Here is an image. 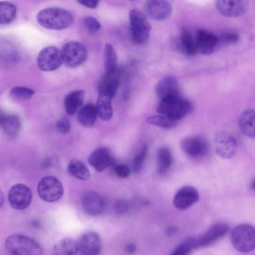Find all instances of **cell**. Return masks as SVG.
<instances>
[{
  "mask_svg": "<svg viewBox=\"0 0 255 255\" xmlns=\"http://www.w3.org/2000/svg\"><path fill=\"white\" fill-rule=\"evenodd\" d=\"M38 23L51 30H63L70 27L74 18L68 10L56 7H47L41 10L36 15Z\"/></svg>",
  "mask_w": 255,
  "mask_h": 255,
  "instance_id": "obj_1",
  "label": "cell"
},
{
  "mask_svg": "<svg viewBox=\"0 0 255 255\" xmlns=\"http://www.w3.org/2000/svg\"><path fill=\"white\" fill-rule=\"evenodd\" d=\"M5 246L12 255H43L44 253L42 247L37 241L19 234L7 237Z\"/></svg>",
  "mask_w": 255,
  "mask_h": 255,
  "instance_id": "obj_2",
  "label": "cell"
},
{
  "mask_svg": "<svg viewBox=\"0 0 255 255\" xmlns=\"http://www.w3.org/2000/svg\"><path fill=\"white\" fill-rule=\"evenodd\" d=\"M192 103L178 95L161 100L157 108L158 113L178 121L190 113Z\"/></svg>",
  "mask_w": 255,
  "mask_h": 255,
  "instance_id": "obj_3",
  "label": "cell"
},
{
  "mask_svg": "<svg viewBox=\"0 0 255 255\" xmlns=\"http://www.w3.org/2000/svg\"><path fill=\"white\" fill-rule=\"evenodd\" d=\"M231 241L238 251L248 253L255 249V227L249 224L235 226L231 232Z\"/></svg>",
  "mask_w": 255,
  "mask_h": 255,
  "instance_id": "obj_4",
  "label": "cell"
},
{
  "mask_svg": "<svg viewBox=\"0 0 255 255\" xmlns=\"http://www.w3.org/2000/svg\"><path fill=\"white\" fill-rule=\"evenodd\" d=\"M37 192L42 200L52 203L57 201L62 197L64 188L58 178L53 176H47L39 181Z\"/></svg>",
  "mask_w": 255,
  "mask_h": 255,
  "instance_id": "obj_5",
  "label": "cell"
},
{
  "mask_svg": "<svg viewBox=\"0 0 255 255\" xmlns=\"http://www.w3.org/2000/svg\"><path fill=\"white\" fill-rule=\"evenodd\" d=\"M131 38L136 44L145 42L148 38L151 27L145 17L139 10L132 9L129 14Z\"/></svg>",
  "mask_w": 255,
  "mask_h": 255,
  "instance_id": "obj_6",
  "label": "cell"
},
{
  "mask_svg": "<svg viewBox=\"0 0 255 255\" xmlns=\"http://www.w3.org/2000/svg\"><path fill=\"white\" fill-rule=\"evenodd\" d=\"M63 62L68 67L74 68L82 65L87 57V50L79 42H67L61 50Z\"/></svg>",
  "mask_w": 255,
  "mask_h": 255,
  "instance_id": "obj_7",
  "label": "cell"
},
{
  "mask_svg": "<svg viewBox=\"0 0 255 255\" xmlns=\"http://www.w3.org/2000/svg\"><path fill=\"white\" fill-rule=\"evenodd\" d=\"M63 62L61 50L53 46L42 49L37 57L38 68L43 71H52L58 69Z\"/></svg>",
  "mask_w": 255,
  "mask_h": 255,
  "instance_id": "obj_8",
  "label": "cell"
},
{
  "mask_svg": "<svg viewBox=\"0 0 255 255\" xmlns=\"http://www.w3.org/2000/svg\"><path fill=\"white\" fill-rule=\"evenodd\" d=\"M216 152L222 158H232L238 150V142L234 135L224 131L217 132L214 137Z\"/></svg>",
  "mask_w": 255,
  "mask_h": 255,
  "instance_id": "obj_9",
  "label": "cell"
},
{
  "mask_svg": "<svg viewBox=\"0 0 255 255\" xmlns=\"http://www.w3.org/2000/svg\"><path fill=\"white\" fill-rule=\"evenodd\" d=\"M8 199L10 206L17 210L27 208L32 199V192L26 185L18 183L12 186L10 189Z\"/></svg>",
  "mask_w": 255,
  "mask_h": 255,
  "instance_id": "obj_10",
  "label": "cell"
},
{
  "mask_svg": "<svg viewBox=\"0 0 255 255\" xmlns=\"http://www.w3.org/2000/svg\"><path fill=\"white\" fill-rule=\"evenodd\" d=\"M77 242L78 252L81 255H99L102 241L96 232L89 231L83 233Z\"/></svg>",
  "mask_w": 255,
  "mask_h": 255,
  "instance_id": "obj_11",
  "label": "cell"
},
{
  "mask_svg": "<svg viewBox=\"0 0 255 255\" xmlns=\"http://www.w3.org/2000/svg\"><path fill=\"white\" fill-rule=\"evenodd\" d=\"M81 206L87 215L97 217L102 215L105 210L106 203L105 199L94 191H88L82 197Z\"/></svg>",
  "mask_w": 255,
  "mask_h": 255,
  "instance_id": "obj_12",
  "label": "cell"
},
{
  "mask_svg": "<svg viewBox=\"0 0 255 255\" xmlns=\"http://www.w3.org/2000/svg\"><path fill=\"white\" fill-rule=\"evenodd\" d=\"M144 11L152 19L161 21L168 19L172 8L170 3L163 0H149L145 2Z\"/></svg>",
  "mask_w": 255,
  "mask_h": 255,
  "instance_id": "obj_13",
  "label": "cell"
},
{
  "mask_svg": "<svg viewBox=\"0 0 255 255\" xmlns=\"http://www.w3.org/2000/svg\"><path fill=\"white\" fill-rule=\"evenodd\" d=\"M230 227L224 223H219L212 226L203 234L195 238L196 248L208 246L225 236Z\"/></svg>",
  "mask_w": 255,
  "mask_h": 255,
  "instance_id": "obj_14",
  "label": "cell"
},
{
  "mask_svg": "<svg viewBox=\"0 0 255 255\" xmlns=\"http://www.w3.org/2000/svg\"><path fill=\"white\" fill-rule=\"evenodd\" d=\"M249 6V2L245 0H223L216 2L218 11L223 15L235 17L245 13Z\"/></svg>",
  "mask_w": 255,
  "mask_h": 255,
  "instance_id": "obj_15",
  "label": "cell"
},
{
  "mask_svg": "<svg viewBox=\"0 0 255 255\" xmlns=\"http://www.w3.org/2000/svg\"><path fill=\"white\" fill-rule=\"evenodd\" d=\"M88 161L98 172L103 171L115 162L111 150L107 147H101L95 150L90 155Z\"/></svg>",
  "mask_w": 255,
  "mask_h": 255,
  "instance_id": "obj_16",
  "label": "cell"
},
{
  "mask_svg": "<svg viewBox=\"0 0 255 255\" xmlns=\"http://www.w3.org/2000/svg\"><path fill=\"white\" fill-rule=\"evenodd\" d=\"M199 199V193L195 187L185 186L176 193L173 202L177 209L184 210L196 203Z\"/></svg>",
  "mask_w": 255,
  "mask_h": 255,
  "instance_id": "obj_17",
  "label": "cell"
},
{
  "mask_svg": "<svg viewBox=\"0 0 255 255\" xmlns=\"http://www.w3.org/2000/svg\"><path fill=\"white\" fill-rule=\"evenodd\" d=\"M121 74V70L119 67L110 73H104L98 84L99 93L105 95L112 99L118 89Z\"/></svg>",
  "mask_w": 255,
  "mask_h": 255,
  "instance_id": "obj_18",
  "label": "cell"
},
{
  "mask_svg": "<svg viewBox=\"0 0 255 255\" xmlns=\"http://www.w3.org/2000/svg\"><path fill=\"white\" fill-rule=\"evenodd\" d=\"M180 146L185 153L195 157L205 155L208 151L206 141L199 136L185 137L181 141Z\"/></svg>",
  "mask_w": 255,
  "mask_h": 255,
  "instance_id": "obj_19",
  "label": "cell"
},
{
  "mask_svg": "<svg viewBox=\"0 0 255 255\" xmlns=\"http://www.w3.org/2000/svg\"><path fill=\"white\" fill-rule=\"evenodd\" d=\"M198 52L204 55L212 54L219 42V38L205 29L198 31L196 38Z\"/></svg>",
  "mask_w": 255,
  "mask_h": 255,
  "instance_id": "obj_20",
  "label": "cell"
},
{
  "mask_svg": "<svg viewBox=\"0 0 255 255\" xmlns=\"http://www.w3.org/2000/svg\"><path fill=\"white\" fill-rule=\"evenodd\" d=\"M155 93L160 100L180 95L176 79L171 76H167L161 80L156 85Z\"/></svg>",
  "mask_w": 255,
  "mask_h": 255,
  "instance_id": "obj_21",
  "label": "cell"
},
{
  "mask_svg": "<svg viewBox=\"0 0 255 255\" xmlns=\"http://www.w3.org/2000/svg\"><path fill=\"white\" fill-rule=\"evenodd\" d=\"M239 126L242 132L250 138H255V109L244 111L239 119Z\"/></svg>",
  "mask_w": 255,
  "mask_h": 255,
  "instance_id": "obj_22",
  "label": "cell"
},
{
  "mask_svg": "<svg viewBox=\"0 0 255 255\" xmlns=\"http://www.w3.org/2000/svg\"><path fill=\"white\" fill-rule=\"evenodd\" d=\"M0 127L8 136H16L19 133L21 125L19 119L15 115L11 114H1Z\"/></svg>",
  "mask_w": 255,
  "mask_h": 255,
  "instance_id": "obj_23",
  "label": "cell"
},
{
  "mask_svg": "<svg viewBox=\"0 0 255 255\" xmlns=\"http://www.w3.org/2000/svg\"><path fill=\"white\" fill-rule=\"evenodd\" d=\"M84 96L85 91L82 90L73 91L66 95L64 100V105L68 115L74 114L81 107Z\"/></svg>",
  "mask_w": 255,
  "mask_h": 255,
  "instance_id": "obj_24",
  "label": "cell"
},
{
  "mask_svg": "<svg viewBox=\"0 0 255 255\" xmlns=\"http://www.w3.org/2000/svg\"><path fill=\"white\" fill-rule=\"evenodd\" d=\"M98 113L96 106L93 104H86L81 107L78 112V119L84 127L90 128L94 126Z\"/></svg>",
  "mask_w": 255,
  "mask_h": 255,
  "instance_id": "obj_25",
  "label": "cell"
},
{
  "mask_svg": "<svg viewBox=\"0 0 255 255\" xmlns=\"http://www.w3.org/2000/svg\"><path fill=\"white\" fill-rule=\"evenodd\" d=\"M78 253L77 242L71 238H65L55 245L51 255H76Z\"/></svg>",
  "mask_w": 255,
  "mask_h": 255,
  "instance_id": "obj_26",
  "label": "cell"
},
{
  "mask_svg": "<svg viewBox=\"0 0 255 255\" xmlns=\"http://www.w3.org/2000/svg\"><path fill=\"white\" fill-rule=\"evenodd\" d=\"M110 97L99 93V96L96 104V109L98 115L100 118L105 121H110L112 117L113 111Z\"/></svg>",
  "mask_w": 255,
  "mask_h": 255,
  "instance_id": "obj_27",
  "label": "cell"
},
{
  "mask_svg": "<svg viewBox=\"0 0 255 255\" xmlns=\"http://www.w3.org/2000/svg\"><path fill=\"white\" fill-rule=\"evenodd\" d=\"M69 173L73 177L82 180H87L90 177V173L86 165L80 160L72 159L68 165Z\"/></svg>",
  "mask_w": 255,
  "mask_h": 255,
  "instance_id": "obj_28",
  "label": "cell"
},
{
  "mask_svg": "<svg viewBox=\"0 0 255 255\" xmlns=\"http://www.w3.org/2000/svg\"><path fill=\"white\" fill-rule=\"evenodd\" d=\"M173 157L170 150L163 147L159 149L157 154V170L159 174L166 173L172 164Z\"/></svg>",
  "mask_w": 255,
  "mask_h": 255,
  "instance_id": "obj_29",
  "label": "cell"
},
{
  "mask_svg": "<svg viewBox=\"0 0 255 255\" xmlns=\"http://www.w3.org/2000/svg\"><path fill=\"white\" fill-rule=\"evenodd\" d=\"M180 41L183 50L186 55L193 56L198 52L196 41L186 28H183L181 30Z\"/></svg>",
  "mask_w": 255,
  "mask_h": 255,
  "instance_id": "obj_30",
  "label": "cell"
},
{
  "mask_svg": "<svg viewBox=\"0 0 255 255\" xmlns=\"http://www.w3.org/2000/svg\"><path fill=\"white\" fill-rule=\"evenodd\" d=\"M16 15V7L10 2L3 1L0 2V23L6 24L11 22Z\"/></svg>",
  "mask_w": 255,
  "mask_h": 255,
  "instance_id": "obj_31",
  "label": "cell"
},
{
  "mask_svg": "<svg viewBox=\"0 0 255 255\" xmlns=\"http://www.w3.org/2000/svg\"><path fill=\"white\" fill-rule=\"evenodd\" d=\"M104 59L105 73H110L118 67L116 52L113 46L110 43H107L105 45Z\"/></svg>",
  "mask_w": 255,
  "mask_h": 255,
  "instance_id": "obj_32",
  "label": "cell"
},
{
  "mask_svg": "<svg viewBox=\"0 0 255 255\" xmlns=\"http://www.w3.org/2000/svg\"><path fill=\"white\" fill-rule=\"evenodd\" d=\"M146 122L163 128L169 129L175 127L177 121L164 115H155L148 117Z\"/></svg>",
  "mask_w": 255,
  "mask_h": 255,
  "instance_id": "obj_33",
  "label": "cell"
},
{
  "mask_svg": "<svg viewBox=\"0 0 255 255\" xmlns=\"http://www.w3.org/2000/svg\"><path fill=\"white\" fill-rule=\"evenodd\" d=\"M196 248L195 238H189L178 246L169 255H188Z\"/></svg>",
  "mask_w": 255,
  "mask_h": 255,
  "instance_id": "obj_34",
  "label": "cell"
},
{
  "mask_svg": "<svg viewBox=\"0 0 255 255\" xmlns=\"http://www.w3.org/2000/svg\"><path fill=\"white\" fill-rule=\"evenodd\" d=\"M148 151V146L145 143L133 158L132 168L135 173H137L140 170L147 156Z\"/></svg>",
  "mask_w": 255,
  "mask_h": 255,
  "instance_id": "obj_35",
  "label": "cell"
},
{
  "mask_svg": "<svg viewBox=\"0 0 255 255\" xmlns=\"http://www.w3.org/2000/svg\"><path fill=\"white\" fill-rule=\"evenodd\" d=\"M10 94L15 98L28 100L33 96L34 91L27 87L16 86L11 89Z\"/></svg>",
  "mask_w": 255,
  "mask_h": 255,
  "instance_id": "obj_36",
  "label": "cell"
},
{
  "mask_svg": "<svg viewBox=\"0 0 255 255\" xmlns=\"http://www.w3.org/2000/svg\"><path fill=\"white\" fill-rule=\"evenodd\" d=\"M83 23L85 27L91 33H95L101 28L100 23L93 16L86 17L83 20Z\"/></svg>",
  "mask_w": 255,
  "mask_h": 255,
  "instance_id": "obj_37",
  "label": "cell"
},
{
  "mask_svg": "<svg viewBox=\"0 0 255 255\" xmlns=\"http://www.w3.org/2000/svg\"><path fill=\"white\" fill-rule=\"evenodd\" d=\"M56 128L57 131L62 134L68 133L71 129V126L68 119L63 117L56 123Z\"/></svg>",
  "mask_w": 255,
  "mask_h": 255,
  "instance_id": "obj_38",
  "label": "cell"
},
{
  "mask_svg": "<svg viewBox=\"0 0 255 255\" xmlns=\"http://www.w3.org/2000/svg\"><path fill=\"white\" fill-rule=\"evenodd\" d=\"M116 174L121 178H127L130 174V169L128 166L124 164L116 165L114 168Z\"/></svg>",
  "mask_w": 255,
  "mask_h": 255,
  "instance_id": "obj_39",
  "label": "cell"
},
{
  "mask_svg": "<svg viewBox=\"0 0 255 255\" xmlns=\"http://www.w3.org/2000/svg\"><path fill=\"white\" fill-rule=\"evenodd\" d=\"M114 209L118 214H123L128 212L129 205L126 200L119 199L115 203Z\"/></svg>",
  "mask_w": 255,
  "mask_h": 255,
  "instance_id": "obj_40",
  "label": "cell"
},
{
  "mask_svg": "<svg viewBox=\"0 0 255 255\" xmlns=\"http://www.w3.org/2000/svg\"><path fill=\"white\" fill-rule=\"evenodd\" d=\"M239 36L236 33H228L223 35L220 40L222 42L225 43H236L239 40Z\"/></svg>",
  "mask_w": 255,
  "mask_h": 255,
  "instance_id": "obj_41",
  "label": "cell"
},
{
  "mask_svg": "<svg viewBox=\"0 0 255 255\" xmlns=\"http://www.w3.org/2000/svg\"><path fill=\"white\" fill-rule=\"evenodd\" d=\"M77 2L87 7L96 8L98 4L99 0H78Z\"/></svg>",
  "mask_w": 255,
  "mask_h": 255,
  "instance_id": "obj_42",
  "label": "cell"
},
{
  "mask_svg": "<svg viewBox=\"0 0 255 255\" xmlns=\"http://www.w3.org/2000/svg\"><path fill=\"white\" fill-rule=\"evenodd\" d=\"M177 232V228L173 226H169L165 229V233L169 236L174 235Z\"/></svg>",
  "mask_w": 255,
  "mask_h": 255,
  "instance_id": "obj_43",
  "label": "cell"
},
{
  "mask_svg": "<svg viewBox=\"0 0 255 255\" xmlns=\"http://www.w3.org/2000/svg\"><path fill=\"white\" fill-rule=\"evenodd\" d=\"M135 246L133 244H128L126 247L127 252L130 254H133L135 252Z\"/></svg>",
  "mask_w": 255,
  "mask_h": 255,
  "instance_id": "obj_44",
  "label": "cell"
},
{
  "mask_svg": "<svg viewBox=\"0 0 255 255\" xmlns=\"http://www.w3.org/2000/svg\"><path fill=\"white\" fill-rule=\"evenodd\" d=\"M251 186L252 187V188L255 190V179H254L252 181V183H251Z\"/></svg>",
  "mask_w": 255,
  "mask_h": 255,
  "instance_id": "obj_45",
  "label": "cell"
},
{
  "mask_svg": "<svg viewBox=\"0 0 255 255\" xmlns=\"http://www.w3.org/2000/svg\"><path fill=\"white\" fill-rule=\"evenodd\" d=\"M2 199H3L2 193L1 192H0V206H1V207L2 206L3 202Z\"/></svg>",
  "mask_w": 255,
  "mask_h": 255,
  "instance_id": "obj_46",
  "label": "cell"
}]
</instances>
